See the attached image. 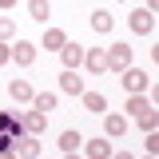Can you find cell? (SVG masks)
I'll list each match as a JSON object with an SVG mask.
<instances>
[{"label": "cell", "instance_id": "1", "mask_svg": "<svg viewBox=\"0 0 159 159\" xmlns=\"http://www.w3.org/2000/svg\"><path fill=\"white\" fill-rule=\"evenodd\" d=\"M24 135V123L20 116H8V111H0V151H8V147H16V139Z\"/></svg>", "mask_w": 159, "mask_h": 159}, {"label": "cell", "instance_id": "2", "mask_svg": "<svg viewBox=\"0 0 159 159\" xmlns=\"http://www.w3.org/2000/svg\"><path fill=\"white\" fill-rule=\"evenodd\" d=\"M107 68H111V72H127V68H131V44H123V40L111 44V48H107Z\"/></svg>", "mask_w": 159, "mask_h": 159}, {"label": "cell", "instance_id": "3", "mask_svg": "<svg viewBox=\"0 0 159 159\" xmlns=\"http://www.w3.org/2000/svg\"><path fill=\"white\" fill-rule=\"evenodd\" d=\"M127 24H131L135 36H151V32H155V12H151V8H135Z\"/></svg>", "mask_w": 159, "mask_h": 159}, {"label": "cell", "instance_id": "4", "mask_svg": "<svg viewBox=\"0 0 159 159\" xmlns=\"http://www.w3.org/2000/svg\"><path fill=\"white\" fill-rule=\"evenodd\" d=\"M84 68L92 76H103L107 72V48H84Z\"/></svg>", "mask_w": 159, "mask_h": 159}, {"label": "cell", "instance_id": "5", "mask_svg": "<svg viewBox=\"0 0 159 159\" xmlns=\"http://www.w3.org/2000/svg\"><path fill=\"white\" fill-rule=\"evenodd\" d=\"M147 84H151V76H147L143 68H127V72H123V88H127L131 96H143Z\"/></svg>", "mask_w": 159, "mask_h": 159}, {"label": "cell", "instance_id": "6", "mask_svg": "<svg viewBox=\"0 0 159 159\" xmlns=\"http://www.w3.org/2000/svg\"><path fill=\"white\" fill-rule=\"evenodd\" d=\"M60 60H64V68H68V72H76L80 64H84V44H72V40H68V44L60 48Z\"/></svg>", "mask_w": 159, "mask_h": 159}, {"label": "cell", "instance_id": "7", "mask_svg": "<svg viewBox=\"0 0 159 159\" xmlns=\"http://www.w3.org/2000/svg\"><path fill=\"white\" fill-rule=\"evenodd\" d=\"M60 92L64 96H84V80H80V72H60Z\"/></svg>", "mask_w": 159, "mask_h": 159}, {"label": "cell", "instance_id": "8", "mask_svg": "<svg viewBox=\"0 0 159 159\" xmlns=\"http://www.w3.org/2000/svg\"><path fill=\"white\" fill-rule=\"evenodd\" d=\"M12 48V60H16L20 68H28L32 60H36V44H28V40H16V44H8Z\"/></svg>", "mask_w": 159, "mask_h": 159}, {"label": "cell", "instance_id": "9", "mask_svg": "<svg viewBox=\"0 0 159 159\" xmlns=\"http://www.w3.org/2000/svg\"><path fill=\"white\" fill-rule=\"evenodd\" d=\"M20 123H24V135H40V131L48 127V116H44V111H36V107H32L28 116H20Z\"/></svg>", "mask_w": 159, "mask_h": 159}, {"label": "cell", "instance_id": "10", "mask_svg": "<svg viewBox=\"0 0 159 159\" xmlns=\"http://www.w3.org/2000/svg\"><path fill=\"white\" fill-rule=\"evenodd\" d=\"M123 131H127V119L119 116V111H103V135L116 139V135H123Z\"/></svg>", "mask_w": 159, "mask_h": 159}, {"label": "cell", "instance_id": "11", "mask_svg": "<svg viewBox=\"0 0 159 159\" xmlns=\"http://www.w3.org/2000/svg\"><path fill=\"white\" fill-rule=\"evenodd\" d=\"M16 159H40V139L36 135H20L16 139Z\"/></svg>", "mask_w": 159, "mask_h": 159}, {"label": "cell", "instance_id": "12", "mask_svg": "<svg viewBox=\"0 0 159 159\" xmlns=\"http://www.w3.org/2000/svg\"><path fill=\"white\" fill-rule=\"evenodd\" d=\"M8 96H12V103H32L36 92H32V84H28V80H12V84H8Z\"/></svg>", "mask_w": 159, "mask_h": 159}, {"label": "cell", "instance_id": "13", "mask_svg": "<svg viewBox=\"0 0 159 159\" xmlns=\"http://www.w3.org/2000/svg\"><path fill=\"white\" fill-rule=\"evenodd\" d=\"M84 151H88V159H111V143L107 139H84Z\"/></svg>", "mask_w": 159, "mask_h": 159}, {"label": "cell", "instance_id": "14", "mask_svg": "<svg viewBox=\"0 0 159 159\" xmlns=\"http://www.w3.org/2000/svg\"><path fill=\"white\" fill-rule=\"evenodd\" d=\"M64 44H68V32L64 28H44V48L48 52H60Z\"/></svg>", "mask_w": 159, "mask_h": 159}, {"label": "cell", "instance_id": "15", "mask_svg": "<svg viewBox=\"0 0 159 159\" xmlns=\"http://www.w3.org/2000/svg\"><path fill=\"white\" fill-rule=\"evenodd\" d=\"M56 147L64 151V155H68V151H80V147H84V135H80V131H60Z\"/></svg>", "mask_w": 159, "mask_h": 159}, {"label": "cell", "instance_id": "16", "mask_svg": "<svg viewBox=\"0 0 159 159\" xmlns=\"http://www.w3.org/2000/svg\"><path fill=\"white\" fill-rule=\"evenodd\" d=\"M111 24H116V16L107 8H96L92 12V32H111Z\"/></svg>", "mask_w": 159, "mask_h": 159}, {"label": "cell", "instance_id": "17", "mask_svg": "<svg viewBox=\"0 0 159 159\" xmlns=\"http://www.w3.org/2000/svg\"><path fill=\"white\" fill-rule=\"evenodd\" d=\"M32 107L44 111V116H52V111H56V96H52V92H36V96H32Z\"/></svg>", "mask_w": 159, "mask_h": 159}, {"label": "cell", "instance_id": "18", "mask_svg": "<svg viewBox=\"0 0 159 159\" xmlns=\"http://www.w3.org/2000/svg\"><path fill=\"white\" fill-rule=\"evenodd\" d=\"M28 12H32V20L48 24V16H52V4H48V0H28Z\"/></svg>", "mask_w": 159, "mask_h": 159}, {"label": "cell", "instance_id": "19", "mask_svg": "<svg viewBox=\"0 0 159 159\" xmlns=\"http://www.w3.org/2000/svg\"><path fill=\"white\" fill-rule=\"evenodd\" d=\"M84 107H88V111H99V116H103V111H107V99L99 96V92H84Z\"/></svg>", "mask_w": 159, "mask_h": 159}, {"label": "cell", "instance_id": "20", "mask_svg": "<svg viewBox=\"0 0 159 159\" xmlns=\"http://www.w3.org/2000/svg\"><path fill=\"white\" fill-rule=\"evenodd\" d=\"M12 32H16V24H12L8 16H0V44H8V40H12Z\"/></svg>", "mask_w": 159, "mask_h": 159}, {"label": "cell", "instance_id": "21", "mask_svg": "<svg viewBox=\"0 0 159 159\" xmlns=\"http://www.w3.org/2000/svg\"><path fill=\"white\" fill-rule=\"evenodd\" d=\"M143 147H147V155H159V131H147Z\"/></svg>", "mask_w": 159, "mask_h": 159}, {"label": "cell", "instance_id": "22", "mask_svg": "<svg viewBox=\"0 0 159 159\" xmlns=\"http://www.w3.org/2000/svg\"><path fill=\"white\" fill-rule=\"evenodd\" d=\"M8 60H12V48H8V44H0V64H8Z\"/></svg>", "mask_w": 159, "mask_h": 159}, {"label": "cell", "instance_id": "23", "mask_svg": "<svg viewBox=\"0 0 159 159\" xmlns=\"http://www.w3.org/2000/svg\"><path fill=\"white\" fill-rule=\"evenodd\" d=\"M0 159H16V147H8V151H0Z\"/></svg>", "mask_w": 159, "mask_h": 159}, {"label": "cell", "instance_id": "24", "mask_svg": "<svg viewBox=\"0 0 159 159\" xmlns=\"http://www.w3.org/2000/svg\"><path fill=\"white\" fill-rule=\"evenodd\" d=\"M16 4H20V0H0V8H16Z\"/></svg>", "mask_w": 159, "mask_h": 159}, {"label": "cell", "instance_id": "25", "mask_svg": "<svg viewBox=\"0 0 159 159\" xmlns=\"http://www.w3.org/2000/svg\"><path fill=\"white\" fill-rule=\"evenodd\" d=\"M116 159H135V155H127V151H119V155H116Z\"/></svg>", "mask_w": 159, "mask_h": 159}, {"label": "cell", "instance_id": "26", "mask_svg": "<svg viewBox=\"0 0 159 159\" xmlns=\"http://www.w3.org/2000/svg\"><path fill=\"white\" fill-rule=\"evenodd\" d=\"M64 159H80V155H76V151H68V155H64Z\"/></svg>", "mask_w": 159, "mask_h": 159}, {"label": "cell", "instance_id": "27", "mask_svg": "<svg viewBox=\"0 0 159 159\" xmlns=\"http://www.w3.org/2000/svg\"><path fill=\"white\" fill-rule=\"evenodd\" d=\"M147 8H151V12H155V0H147Z\"/></svg>", "mask_w": 159, "mask_h": 159}, {"label": "cell", "instance_id": "28", "mask_svg": "<svg viewBox=\"0 0 159 159\" xmlns=\"http://www.w3.org/2000/svg\"><path fill=\"white\" fill-rule=\"evenodd\" d=\"M147 159H155V155H147Z\"/></svg>", "mask_w": 159, "mask_h": 159}]
</instances>
